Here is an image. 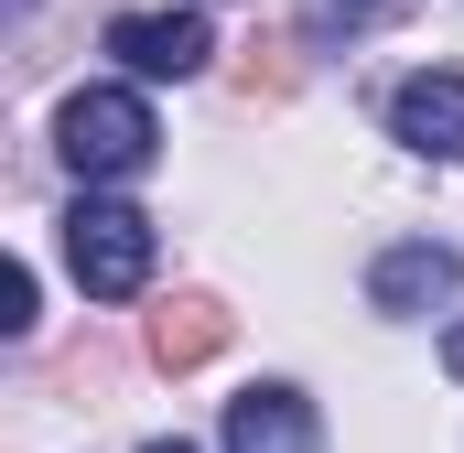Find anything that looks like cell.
Returning <instances> with one entry per match:
<instances>
[{"mask_svg":"<svg viewBox=\"0 0 464 453\" xmlns=\"http://www.w3.org/2000/svg\"><path fill=\"white\" fill-rule=\"evenodd\" d=\"M65 270L98 292V303H130L151 281V217L140 206H109V195H76L65 206Z\"/></svg>","mask_w":464,"mask_h":453,"instance_id":"1","label":"cell"},{"mask_svg":"<svg viewBox=\"0 0 464 453\" xmlns=\"http://www.w3.org/2000/svg\"><path fill=\"white\" fill-rule=\"evenodd\" d=\"M54 130H65V162H76L87 184H130V173L151 162V140H162V130H151V109H140L130 87H76Z\"/></svg>","mask_w":464,"mask_h":453,"instance_id":"2","label":"cell"},{"mask_svg":"<svg viewBox=\"0 0 464 453\" xmlns=\"http://www.w3.org/2000/svg\"><path fill=\"white\" fill-rule=\"evenodd\" d=\"M109 54L130 76H195V65L217 54V33H206V11H119Z\"/></svg>","mask_w":464,"mask_h":453,"instance_id":"3","label":"cell"},{"mask_svg":"<svg viewBox=\"0 0 464 453\" xmlns=\"http://www.w3.org/2000/svg\"><path fill=\"white\" fill-rule=\"evenodd\" d=\"M227 453H324V421H314V400L303 389H248L227 400Z\"/></svg>","mask_w":464,"mask_h":453,"instance_id":"4","label":"cell"},{"mask_svg":"<svg viewBox=\"0 0 464 453\" xmlns=\"http://www.w3.org/2000/svg\"><path fill=\"white\" fill-rule=\"evenodd\" d=\"M389 130L421 151V162H464V76H411L389 98Z\"/></svg>","mask_w":464,"mask_h":453,"instance_id":"5","label":"cell"},{"mask_svg":"<svg viewBox=\"0 0 464 453\" xmlns=\"http://www.w3.org/2000/svg\"><path fill=\"white\" fill-rule=\"evenodd\" d=\"M454 281H464V259H454V248L411 237V248H389V259L367 270V303H378V313H432V303H443Z\"/></svg>","mask_w":464,"mask_h":453,"instance_id":"6","label":"cell"},{"mask_svg":"<svg viewBox=\"0 0 464 453\" xmlns=\"http://www.w3.org/2000/svg\"><path fill=\"white\" fill-rule=\"evenodd\" d=\"M151 356L184 378V367H206V356H227V303L217 292H173L162 313H151Z\"/></svg>","mask_w":464,"mask_h":453,"instance_id":"7","label":"cell"},{"mask_svg":"<svg viewBox=\"0 0 464 453\" xmlns=\"http://www.w3.org/2000/svg\"><path fill=\"white\" fill-rule=\"evenodd\" d=\"M22 324H33V270L11 259V270H0V335H22Z\"/></svg>","mask_w":464,"mask_h":453,"instance_id":"8","label":"cell"},{"mask_svg":"<svg viewBox=\"0 0 464 453\" xmlns=\"http://www.w3.org/2000/svg\"><path fill=\"white\" fill-rule=\"evenodd\" d=\"M443 367H454V378H464V324H454V335H443Z\"/></svg>","mask_w":464,"mask_h":453,"instance_id":"9","label":"cell"},{"mask_svg":"<svg viewBox=\"0 0 464 453\" xmlns=\"http://www.w3.org/2000/svg\"><path fill=\"white\" fill-rule=\"evenodd\" d=\"M140 453H195V443H140Z\"/></svg>","mask_w":464,"mask_h":453,"instance_id":"10","label":"cell"},{"mask_svg":"<svg viewBox=\"0 0 464 453\" xmlns=\"http://www.w3.org/2000/svg\"><path fill=\"white\" fill-rule=\"evenodd\" d=\"M356 11H367V0H356Z\"/></svg>","mask_w":464,"mask_h":453,"instance_id":"11","label":"cell"}]
</instances>
